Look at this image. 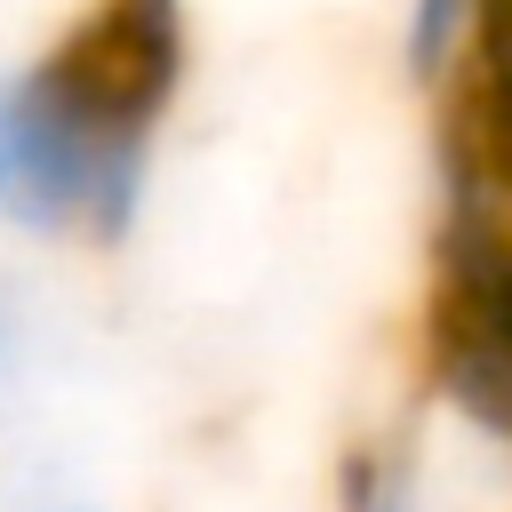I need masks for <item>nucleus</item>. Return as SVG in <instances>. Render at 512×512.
I'll use <instances>...</instances> for the list:
<instances>
[{
    "instance_id": "obj_4",
    "label": "nucleus",
    "mask_w": 512,
    "mask_h": 512,
    "mask_svg": "<svg viewBox=\"0 0 512 512\" xmlns=\"http://www.w3.org/2000/svg\"><path fill=\"white\" fill-rule=\"evenodd\" d=\"M480 48H488V120H496V160L512 176V0H480Z\"/></svg>"
},
{
    "instance_id": "obj_3",
    "label": "nucleus",
    "mask_w": 512,
    "mask_h": 512,
    "mask_svg": "<svg viewBox=\"0 0 512 512\" xmlns=\"http://www.w3.org/2000/svg\"><path fill=\"white\" fill-rule=\"evenodd\" d=\"M464 24H472V0H408V72L416 80H440L448 72V56H456V40H464Z\"/></svg>"
},
{
    "instance_id": "obj_1",
    "label": "nucleus",
    "mask_w": 512,
    "mask_h": 512,
    "mask_svg": "<svg viewBox=\"0 0 512 512\" xmlns=\"http://www.w3.org/2000/svg\"><path fill=\"white\" fill-rule=\"evenodd\" d=\"M176 80V0H96L56 48L0 64V232L24 248H120L144 224Z\"/></svg>"
},
{
    "instance_id": "obj_2",
    "label": "nucleus",
    "mask_w": 512,
    "mask_h": 512,
    "mask_svg": "<svg viewBox=\"0 0 512 512\" xmlns=\"http://www.w3.org/2000/svg\"><path fill=\"white\" fill-rule=\"evenodd\" d=\"M32 368H40V296H32L24 272L0 264V416L16 408V392L32 384Z\"/></svg>"
},
{
    "instance_id": "obj_6",
    "label": "nucleus",
    "mask_w": 512,
    "mask_h": 512,
    "mask_svg": "<svg viewBox=\"0 0 512 512\" xmlns=\"http://www.w3.org/2000/svg\"><path fill=\"white\" fill-rule=\"evenodd\" d=\"M0 512H112V504H104V496H88V488H72V480H40V488L24 480Z\"/></svg>"
},
{
    "instance_id": "obj_5",
    "label": "nucleus",
    "mask_w": 512,
    "mask_h": 512,
    "mask_svg": "<svg viewBox=\"0 0 512 512\" xmlns=\"http://www.w3.org/2000/svg\"><path fill=\"white\" fill-rule=\"evenodd\" d=\"M344 512H432V504H424L392 464H368V472L344 488Z\"/></svg>"
}]
</instances>
